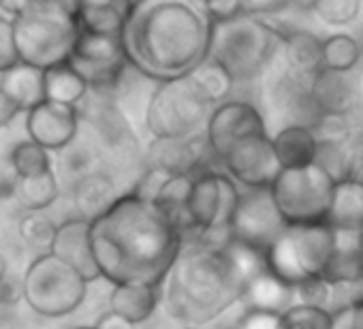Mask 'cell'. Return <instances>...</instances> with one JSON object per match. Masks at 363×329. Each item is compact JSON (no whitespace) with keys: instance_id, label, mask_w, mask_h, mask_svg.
Segmentation results:
<instances>
[{"instance_id":"6da1fadb","label":"cell","mask_w":363,"mask_h":329,"mask_svg":"<svg viewBox=\"0 0 363 329\" xmlns=\"http://www.w3.org/2000/svg\"><path fill=\"white\" fill-rule=\"evenodd\" d=\"M90 244L101 278L113 286H160L184 248V235L162 218L152 201L128 193L90 223Z\"/></svg>"},{"instance_id":"7a4b0ae2","label":"cell","mask_w":363,"mask_h":329,"mask_svg":"<svg viewBox=\"0 0 363 329\" xmlns=\"http://www.w3.org/2000/svg\"><path fill=\"white\" fill-rule=\"evenodd\" d=\"M214 24L197 3H133L122 33L128 65L156 84L189 77L210 58Z\"/></svg>"},{"instance_id":"3957f363","label":"cell","mask_w":363,"mask_h":329,"mask_svg":"<svg viewBox=\"0 0 363 329\" xmlns=\"http://www.w3.org/2000/svg\"><path fill=\"white\" fill-rule=\"evenodd\" d=\"M265 269V255L233 240L184 246L167 276V312L189 327L206 325L242 301L248 282Z\"/></svg>"},{"instance_id":"277c9868","label":"cell","mask_w":363,"mask_h":329,"mask_svg":"<svg viewBox=\"0 0 363 329\" xmlns=\"http://www.w3.org/2000/svg\"><path fill=\"white\" fill-rule=\"evenodd\" d=\"M9 11L22 65L39 71L69 65L79 37L75 3H11Z\"/></svg>"},{"instance_id":"5b68a950","label":"cell","mask_w":363,"mask_h":329,"mask_svg":"<svg viewBox=\"0 0 363 329\" xmlns=\"http://www.w3.org/2000/svg\"><path fill=\"white\" fill-rule=\"evenodd\" d=\"M284 37L255 16H240L225 24H214L210 58L216 60L233 82L255 79L282 50Z\"/></svg>"},{"instance_id":"8992f818","label":"cell","mask_w":363,"mask_h":329,"mask_svg":"<svg viewBox=\"0 0 363 329\" xmlns=\"http://www.w3.org/2000/svg\"><path fill=\"white\" fill-rule=\"evenodd\" d=\"M216 105L189 75L158 84L145 107V126L154 139H201Z\"/></svg>"},{"instance_id":"52a82bcc","label":"cell","mask_w":363,"mask_h":329,"mask_svg":"<svg viewBox=\"0 0 363 329\" xmlns=\"http://www.w3.org/2000/svg\"><path fill=\"white\" fill-rule=\"evenodd\" d=\"M333 246L335 231L327 223L293 225L265 252V263L272 274L297 289L310 280H323Z\"/></svg>"},{"instance_id":"ba28073f","label":"cell","mask_w":363,"mask_h":329,"mask_svg":"<svg viewBox=\"0 0 363 329\" xmlns=\"http://www.w3.org/2000/svg\"><path fill=\"white\" fill-rule=\"evenodd\" d=\"M86 291L88 280L52 252L39 255L22 278V297L28 308L48 318L75 312L84 303Z\"/></svg>"},{"instance_id":"9c48e42d","label":"cell","mask_w":363,"mask_h":329,"mask_svg":"<svg viewBox=\"0 0 363 329\" xmlns=\"http://www.w3.org/2000/svg\"><path fill=\"white\" fill-rule=\"evenodd\" d=\"M335 178L318 162L301 169H282L269 193L289 227L318 225L327 221Z\"/></svg>"},{"instance_id":"30bf717a","label":"cell","mask_w":363,"mask_h":329,"mask_svg":"<svg viewBox=\"0 0 363 329\" xmlns=\"http://www.w3.org/2000/svg\"><path fill=\"white\" fill-rule=\"evenodd\" d=\"M240 189L229 174L203 169L195 174L189 214L197 240L212 246H225L231 240V221L240 203Z\"/></svg>"},{"instance_id":"8fae6325","label":"cell","mask_w":363,"mask_h":329,"mask_svg":"<svg viewBox=\"0 0 363 329\" xmlns=\"http://www.w3.org/2000/svg\"><path fill=\"white\" fill-rule=\"evenodd\" d=\"M289 225L269 191H244L231 221V240L265 255Z\"/></svg>"},{"instance_id":"7c38bea8","label":"cell","mask_w":363,"mask_h":329,"mask_svg":"<svg viewBox=\"0 0 363 329\" xmlns=\"http://www.w3.org/2000/svg\"><path fill=\"white\" fill-rule=\"evenodd\" d=\"M69 65L90 88L116 86L128 65L122 37L79 33Z\"/></svg>"},{"instance_id":"4fadbf2b","label":"cell","mask_w":363,"mask_h":329,"mask_svg":"<svg viewBox=\"0 0 363 329\" xmlns=\"http://www.w3.org/2000/svg\"><path fill=\"white\" fill-rule=\"evenodd\" d=\"M220 162L227 174L248 191H269L282 172L274 150V139L267 133L238 141Z\"/></svg>"},{"instance_id":"5bb4252c","label":"cell","mask_w":363,"mask_h":329,"mask_svg":"<svg viewBox=\"0 0 363 329\" xmlns=\"http://www.w3.org/2000/svg\"><path fill=\"white\" fill-rule=\"evenodd\" d=\"M265 133V120L255 105L244 101H227L214 109L206 139L212 154L216 158H223L238 141Z\"/></svg>"},{"instance_id":"9a60e30c","label":"cell","mask_w":363,"mask_h":329,"mask_svg":"<svg viewBox=\"0 0 363 329\" xmlns=\"http://www.w3.org/2000/svg\"><path fill=\"white\" fill-rule=\"evenodd\" d=\"M79 113L77 107L60 105L45 101L37 109L26 113V133L28 139L37 145L52 150H65L77 137Z\"/></svg>"},{"instance_id":"2e32d148","label":"cell","mask_w":363,"mask_h":329,"mask_svg":"<svg viewBox=\"0 0 363 329\" xmlns=\"http://www.w3.org/2000/svg\"><path fill=\"white\" fill-rule=\"evenodd\" d=\"M210 150L208 139H152L147 147V169L162 176H195L203 172V154Z\"/></svg>"},{"instance_id":"e0dca14e","label":"cell","mask_w":363,"mask_h":329,"mask_svg":"<svg viewBox=\"0 0 363 329\" xmlns=\"http://www.w3.org/2000/svg\"><path fill=\"white\" fill-rule=\"evenodd\" d=\"M54 257L77 269L88 282L101 278V272L96 267L92 244H90V223L84 218H71L62 225H58L56 240L50 250Z\"/></svg>"},{"instance_id":"ac0fdd59","label":"cell","mask_w":363,"mask_h":329,"mask_svg":"<svg viewBox=\"0 0 363 329\" xmlns=\"http://www.w3.org/2000/svg\"><path fill=\"white\" fill-rule=\"evenodd\" d=\"M310 99L320 116H346L357 107L352 79L331 71H320L310 79Z\"/></svg>"},{"instance_id":"d6986e66","label":"cell","mask_w":363,"mask_h":329,"mask_svg":"<svg viewBox=\"0 0 363 329\" xmlns=\"http://www.w3.org/2000/svg\"><path fill=\"white\" fill-rule=\"evenodd\" d=\"M331 286L354 284L363 280V235L354 231H335V246L331 261L323 274Z\"/></svg>"},{"instance_id":"ffe728a7","label":"cell","mask_w":363,"mask_h":329,"mask_svg":"<svg viewBox=\"0 0 363 329\" xmlns=\"http://www.w3.org/2000/svg\"><path fill=\"white\" fill-rule=\"evenodd\" d=\"M120 197L122 195H118L113 178L105 172H92L88 176H82L73 189V203L79 212V218L88 223H94L105 212H109Z\"/></svg>"},{"instance_id":"44dd1931","label":"cell","mask_w":363,"mask_h":329,"mask_svg":"<svg viewBox=\"0 0 363 329\" xmlns=\"http://www.w3.org/2000/svg\"><path fill=\"white\" fill-rule=\"evenodd\" d=\"M242 301L246 303V310H263L274 314H284L299 303L297 289L280 280L269 269L261 272L248 282Z\"/></svg>"},{"instance_id":"7402d4cb","label":"cell","mask_w":363,"mask_h":329,"mask_svg":"<svg viewBox=\"0 0 363 329\" xmlns=\"http://www.w3.org/2000/svg\"><path fill=\"white\" fill-rule=\"evenodd\" d=\"M325 223L333 231L363 233V180L348 176L335 182L331 208Z\"/></svg>"},{"instance_id":"603a6c76","label":"cell","mask_w":363,"mask_h":329,"mask_svg":"<svg viewBox=\"0 0 363 329\" xmlns=\"http://www.w3.org/2000/svg\"><path fill=\"white\" fill-rule=\"evenodd\" d=\"M272 139L282 169H301L318 158V139L306 124H289Z\"/></svg>"},{"instance_id":"cb8c5ba5","label":"cell","mask_w":363,"mask_h":329,"mask_svg":"<svg viewBox=\"0 0 363 329\" xmlns=\"http://www.w3.org/2000/svg\"><path fill=\"white\" fill-rule=\"evenodd\" d=\"M133 3H75V22L79 33L122 37Z\"/></svg>"},{"instance_id":"d4e9b609","label":"cell","mask_w":363,"mask_h":329,"mask_svg":"<svg viewBox=\"0 0 363 329\" xmlns=\"http://www.w3.org/2000/svg\"><path fill=\"white\" fill-rule=\"evenodd\" d=\"M195 176H171L162 182L158 195L154 197V208L162 214V218L173 225L182 235L186 231H195L191 214H189V199L193 191Z\"/></svg>"},{"instance_id":"484cf974","label":"cell","mask_w":363,"mask_h":329,"mask_svg":"<svg viewBox=\"0 0 363 329\" xmlns=\"http://www.w3.org/2000/svg\"><path fill=\"white\" fill-rule=\"evenodd\" d=\"M0 90H3L20 111H33L41 103L48 101L45 96V71H39L28 65H18L0 75Z\"/></svg>"},{"instance_id":"4316f807","label":"cell","mask_w":363,"mask_h":329,"mask_svg":"<svg viewBox=\"0 0 363 329\" xmlns=\"http://www.w3.org/2000/svg\"><path fill=\"white\" fill-rule=\"evenodd\" d=\"M282 54L291 69V75L312 79L316 73L323 71V39L308 30L289 33L282 43Z\"/></svg>"},{"instance_id":"83f0119b","label":"cell","mask_w":363,"mask_h":329,"mask_svg":"<svg viewBox=\"0 0 363 329\" xmlns=\"http://www.w3.org/2000/svg\"><path fill=\"white\" fill-rule=\"evenodd\" d=\"M158 286L152 284H118L109 295V310L133 325L147 320L158 306Z\"/></svg>"},{"instance_id":"f1b7e54d","label":"cell","mask_w":363,"mask_h":329,"mask_svg":"<svg viewBox=\"0 0 363 329\" xmlns=\"http://www.w3.org/2000/svg\"><path fill=\"white\" fill-rule=\"evenodd\" d=\"M88 88L90 86L71 65H60L45 71V96L52 103L77 107V103L86 96Z\"/></svg>"},{"instance_id":"f546056e","label":"cell","mask_w":363,"mask_h":329,"mask_svg":"<svg viewBox=\"0 0 363 329\" xmlns=\"http://www.w3.org/2000/svg\"><path fill=\"white\" fill-rule=\"evenodd\" d=\"M16 197L26 212H43L58 199V180L54 172L37 178H20L16 182Z\"/></svg>"},{"instance_id":"4dcf8cb0","label":"cell","mask_w":363,"mask_h":329,"mask_svg":"<svg viewBox=\"0 0 363 329\" xmlns=\"http://www.w3.org/2000/svg\"><path fill=\"white\" fill-rule=\"evenodd\" d=\"M361 60V45L350 35H331L323 39V71L348 75Z\"/></svg>"},{"instance_id":"1f68e13d","label":"cell","mask_w":363,"mask_h":329,"mask_svg":"<svg viewBox=\"0 0 363 329\" xmlns=\"http://www.w3.org/2000/svg\"><path fill=\"white\" fill-rule=\"evenodd\" d=\"M191 77L199 84V88L208 94V99L218 107L223 103H227L231 90H233V77L212 58H208L206 62H201Z\"/></svg>"},{"instance_id":"d6a6232c","label":"cell","mask_w":363,"mask_h":329,"mask_svg":"<svg viewBox=\"0 0 363 329\" xmlns=\"http://www.w3.org/2000/svg\"><path fill=\"white\" fill-rule=\"evenodd\" d=\"M11 167L20 178H37L43 176L48 172H52V160H50V152L41 145H37L35 141H22L13 147L11 152Z\"/></svg>"},{"instance_id":"836d02e7","label":"cell","mask_w":363,"mask_h":329,"mask_svg":"<svg viewBox=\"0 0 363 329\" xmlns=\"http://www.w3.org/2000/svg\"><path fill=\"white\" fill-rule=\"evenodd\" d=\"M56 231L58 225H54V221L50 216H45L43 212H26L20 221V235L22 240L41 250V255L52 250V244L56 240Z\"/></svg>"},{"instance_id":"e575fe53","label":"cell","mask_w":363,"mask_h":329,"mask_svg":"<svg viewBox=\"0 0 363 329\" xmlns=\"http://www.w3.org/2000/svg\"><path fill=\"white\" fill-rule=\"evenodd\" d=\"M280 329H331V312L325 308L297 303L282 314Z\"/></svg>"},{"instance_id":"d590c367","label":"cell","mask_w":363,"mask_h":329,"mask_svg":"<svg viewBox=\"0 0 363 329\" xmlns=\"http://www.w3.org/2000/svg\"><path fill=\"white\" fill-rule=\"evenodd\" d=\"M310 9L329 26H346L357 20L361 3L359 0H316Z\"/></svg>"},{"instance_id":"8d00e7d4","label":"cell","mask_w":363,"mask_h":329,"mask_svg":"<svg viewBox=\"0 0 363 329\" xmlns=\"http://www.w3.org/2000/svg\"><path fill=\"white\" fill-rule=\"evenodd\" d=\"M20 65L18 48H16V30L13 20L0 16V75Z\"/></svg>"},{"instance_id":"74e56055","label":"cell","mask_w":363,"mask_h":329,"mask_svg":"<svg viewBox=\"0 0 363 329\" xmlns=\"http://www.w3.org/2000/svg\"><path fill=\"white\" fill-rule=\"evenodd\" d=\"M203 13L210 18L212 24H225L240 16H244L242 0H214V3H201Z\"/></svg>"},{"instance_id":"f35d334b","label":"cell","mask_w":363,"mask_h":329,"mask_svg":"<svg viewBox=\"0 0 363 329\" xmlns=\"http://www.w3.org/2000/svg\"><path fill=\"white\" fill-rule=\"evenodd\" d=\"M331 329H363V299L331 312Z\"/></svg>"},{"instance_id":"ab89813d","label":"cell","mask_w":363,"mask_h":329,"mask_svg":"<svg viewBox=\"0 0 363 329\" xmlns=\"http://www.w3.org/2000/svg\"><path fill=\"white\" fill-rule=\"evenodd\" d=\"M329 291H331V284H327L325 280H310V282L297 286V299H299V303H306V306L325 308V303L329 299Z\"/></svg>"},{"instance_id":"60d3db41","label":"cell","mask_w":363,"mask_h":329,"mask_svg":"<svg viewBox=\"0 0 363 329\" xmlns=\"http://www.w3.org/2000/svg\"><path fill=\"white\" fill-rule=\"evenodd\" d=\"M282 314L263 312V310H246L238 320L235 329H280Z\"/></svg>"},{"instance_id":"b9f144b4","label":"cell","mask_w":363,"mask_h":329,"mask_svg":"<svg viewBox=\"0 0 363 329\" xmlns=\"http://www.w3.org/2000/svg\"><path fill=\"white\" fill-rule=\"evenodd\" d=\"M242 5H244V13L255 16V18L280 13L289 9V3H282V0H250V3H242Z\"/></svg>"},{"instance_id":"7bdbcfd3","label":"cell","mask_w":363,"mask_h":329,"mask_svg":"<svg viewBox=\"0 0 363 329\" xmlns=\"http://www.w3.org/2000/svg\"><path fill=\"white\" fill-rule=\"evenodd\" d=\"M94 329H135L133 323H128L126 318L118 316L116 312H105L103 316H99V320L92 325Z\"/></svg>"},{"instance_id":"ee69618b","label":"cell","mask_w":363,"mask_h":329,"mask_svg":"<svg viewBox=\"0 0 363 329\" xmlns=\"http://www.w3.org/2000/svg\"><path fill=\"white\" fill-rule=\"evenodd\" d=\"M18 113H20V109L16 107V103L3 90H0V128L9 126L16 120Z\"/></svg>"},{"instance_id":"f6af8a7d","label":"cell","mask_w":363,"mask_h":329,"mask_svg":"<svg viewBox=\"0 0 363 329\" xmlns=\"http://www.w3.org/2000/svg\"><path fill=\"white\" fill-rule=\"evenodd\" d=\"M7 297V261L0 255V303Z\"/></svg>"},{"instance_id":"bcb514c9","label":"cell","mask_w":363,"mask_h":329,"mask_svg":"<svg viewBox=\"0 0 363 329\" xmlns=\"http://www.w3.org/2000/svg\"><path fill=\"white\" fill-rule=\"evenodd\" d=\"M352 86H354V99H357V105H363V73L359 77L352 79Z\"/></svg>"},{"instance_id":"7dc6e473","label":"cell","mask_w":363,"mask_h":329,"mask_svg":"<svg viewBox=\"0 0 363 329\" xmlns=\"http://www.w3.org/2000/svg\"><path fill=\"white\" fill-rule=\"evenodd\" d=\"M75 329H94V327H88V325H84V327H75Z\"/></svg>"},{"instance_id":"c3c4849f","label":"cell","mask_w":363,"mask_h":329,"mask_svg":"<svg viewBox=\"0 0 363 329\" xmlns=\"http://www.w3.org/2000/svg\"><path fill=\"white\" fill-rule=\"evenodd\" d=\"M186 329H206V327H186Z\"/></svg>"},{"instance_id":"681fc988","label":"cell","mask_w":363,"mask_h":329,"mask_svg":"<svg viewBox=\"0 0 363 329\" xmlns=\"http://www.w3.org/2000/svg\"><path fill=\"white\" fill-rule=\"evenodd\" d=\"M359 180H363V174H361V178H359Z\"/></svg>"},{"instance_id":"f907efd6","label":"cell","mask_w":363,"mask_h":329,"mask_svg":"<svg viewBox=\"0 0 363 329\" xmlns=\"http://www.w3.org/2000/svg\"><path fill=\"white\" fill-rule=\"evenodd\" d=\"M361 235H363V233H361Z\"/></svg>"}]
</instances>
